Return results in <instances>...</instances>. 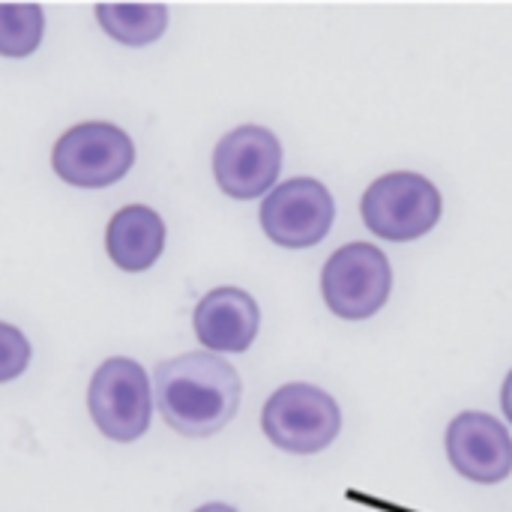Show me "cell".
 Segmentation results:
<instances>
[{"instance_id": "obj_3", "label": "cell", "mask_w": 512, "mask_h": 512, "mask_svg": "<svg viewBox=\"0 0 512 512\" xmlns=\"http://www.w3.org/2000/svg\"><path fill=\"white\" fill-rule=\"evenodd\" d=\"M444 213L438 186L417 171H390L378 177L360 201L366 228L390 243H411L426 237Z\"/></svg>"}, {"instance_id": "obj_16", "label": "cell", "mask_w": 512, "mask_h": 512, "mask_svg": "<svg viewBox=\"0 0 512 512\" xmlns=\"http://www.w3.org/2000/svg\"><path fill=\"white\" fill-rule=\"evenodd\" d=\"M192 512H240V510H234V507H228V504H204V507H198V510H192Z\"/></svg>"}, {"instance_id": "obj_15", "label": "cell", "mask_w": 512, "mask_h": 512, "mask_svg": "<svg viewBox=\"0 0 512 512\" xmlns=\"http://www.w3.org/2000/svg\"><path fill=\"white\" fill-rule=\"evenodd\" d=\"M501 408H504V417L510 420L512 426V369L510 375L504 378V387H501Z\"/></svg>"}, {"instance_id": "obj_6", "label": "cell", "mask_w": 512, "mask_h": 512, "mask_svg": "<svg viewBox=\"0 0 512 512\" xmlns=\"http://www.w3.org/2000/svg\"><path fill=\"white\" fill-rule=\"evenodd\" d=\"M393 291V267L384 249L372 243L339 246L321 270V294L327 309L342 321L375 318Z\"/></svg>"}, {"instance_id": "obj_5", "label": "cell", "mask_w": 512, "mask_h": 512, "mask_svg": "<svg viewBox=\"0 0 512 512\" xmlns=\"http://www.w3.org/2000/svg\"><path fill=\"white\" fill-rule=\"evenodd\" d=\"M135 144L126 129L108 120H84L66 129L51 150L54 174L75 189H105L129 174Z\"/></svg>"}, {"instance_id": "obj_1", "label": "cell", "mask_w": 512, "mask_h": 512, "mask_svg": "<svg viewBox=\"0 0 512 512\" xmlns=\"http://www.w3.org/2000/svg\"><path fill=\"white\" fill-rule=\"evenodd\" d=\"M156 411L183 438H213L240 408L243 381L216 351H189L162 360L153 372Z\"/></svg>"}, {"instance_id": "obj_10", "label": "cell", "mask_w": 512, "mask_h": 512, "mask_svg": "<svg viewBox=\"0 0 512 512\" xmlns=\"http://www.w3.org/2000/svg\"><path fill=\"white\" fill-rule=\"evenodd\" d=\"M192 330L207 351L243 354L258 339L261 309L249 291L222 285L198 300L192 312Z\"/></svg>"}, {"instance_id": "obj_12", "label": "cell", "mask_w": 512, "mask_h": 512, "mask_svg": "<svg viewBox=\"0 0 512 512\" xmlns=\"http://www.w3.org/2000/svg\"><path fill=\"white\" fill-rule=\"evenodd\" d=\"M96 24L126 48H144L168 30V6L162 3H99Z\"/></svg>"}, {"instance_id": "obj_9", "label": "cell", "mask_w": 512, "mask_h": 512, "mask_svg": "<svg viewBox=\"0 0 512 512\" xmlns=\"http://www.w3.org/2000/svg\"><path fill=\"white\" fill-rule=\"evenodd\" d=\"M447 459L459 477L495 486L512 474V438L507 426L483 411H462L447 426Z\"/></svg>"}, {"instance_id": "obj_11", "label": "cell", "mask_w": 512, "mask_h": 512, "mask_svg": "<svg viewBox=\"0 0 512 512\" xmlns=\"http://www.w3.org/2000/svg\"><path fill=\"white\" fill-rule=\"evenodd\" d=\"M165 222L147 204L120 207L105 228V252L123 273L150 270L165 252Z\"/></svg>"}, {"instance_id": "obj_8", "label": "cell", "mask_w": 512, "mask_h": 512, "mask_svg": "<svg viewBox=\"0 0 512 512\" xmlns=\"http://www.w3.org/2000/svg\"><path fill=\"white\" fill-rule=\"evenodd\" d=\"M282 171V141L273 129L243 123L225 132L213 150L216 186L234 201L264 198Z\"/></svg>"}, {"instance_id": "obj_2", "label": "cell", "mask_w": 512, "mask_h": 512, "mask_svg": "<svg viewBox=\"0 0 512 512\" xmlns=\"http://www.w3.org/2000/svg\"><path fill=\"white\" fill-rule=\"evenodd\" d=\"M261 429L273 447L291 456H315L339 438L342 408L327 390L315 384H282L264 402Z\"/></svg>"}, {"instance_id": "obj_14", "label": "cell", "mask_w": 512, "mask_h": 512, "mask_svg": "<svg viewBox=\"0 0 512 512\" xmlns=\"http://www.w3.org/2000/svg\"><path fill=\"white\" fill-rule=\"evenodd\" d=\"M30 363V342L12 324H0V381L18 378Z\"/></svg>"}, {"instance_id": "obj_4", "label": "cell", "mask_w": 512, "mask_h": 512, "mask_svg": "<svg viewBox=\"0 0 512 512\" xmlns=\"http://www.w3.org/2000/svg\"><path fill=\"white\" fill-rule=\"evenodd\" d=\"M156 390L132 357H108L90 378L87 411L93 426L117 444H132L150 429Z\"/></svg>"}, {"instance_id": "obj_7", "label": "cell", "mask_w": 512, "mask_h": 512, "mask_svg": "<svg viewBox=\"0 0 512 512\" xmlns=\"http://www.w3.org/2000/svg\"><path fill=\"white\" fill-rule=\"evenodd\" d=\"M258 219L261 231L276 246L312 249L330 234L336 222V201L321 180L291 177L264 195Z\"/></svg>"}, {"instance_id": "obj_13", "label": "cell", "mask_w": 512, "mask_h": 512, "mask_svg": "<svg viewBox=\"0 0 512 512\" xmlns=\"http://www.w3.org/2000/svg\"><path fill=\"white\" fill-rule=\"evenodd\" d=\"M45 36V12L36 3H3L0 6V54L30 57Z\"/></svg>"}]
</instances>
